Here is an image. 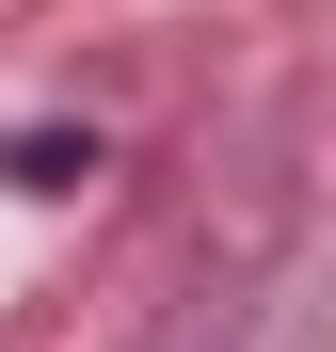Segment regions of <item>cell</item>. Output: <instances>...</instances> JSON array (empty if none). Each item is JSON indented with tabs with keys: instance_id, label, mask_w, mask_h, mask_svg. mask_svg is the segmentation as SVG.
Instances as JSON below:
<instances>
[{
	"instance_id": "6da1fadb",
	"label": "cell",
	"mask_w": 336,
	"mask_h": 352,
	"mask_svg": "<svg viewBox=\"0 0 336 352\" xmlns=\"http://www.w3.org/2000/svg\"><path fill=\"white\" fill-rule=\"evenodd\" d=\"M0 176H16V192H80V176H96V144H65V129H16V144H0Z\"/></svg>"
}]
</instances>
